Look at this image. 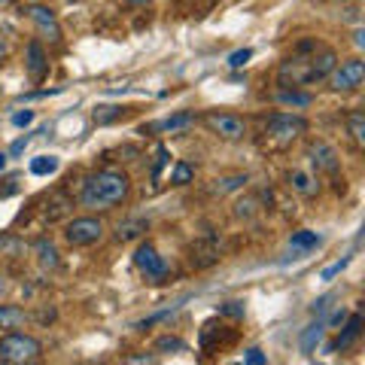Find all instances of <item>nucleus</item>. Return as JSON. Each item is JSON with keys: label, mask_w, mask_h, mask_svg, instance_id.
Returning <instances> with one entry per match:
<instances>
[{"label": "nucleus", "mask_w": 365, "mask_h": 365, "mask_svg": "<svg viewBox=\"0 0 365 365\" xmlns=\"http://www.w3.org/2000/svg\"><path fill=\"white\" fill-rule=\"evenodd\" d=\"M338 55L329 46H317L310 52H292V58H286L277 71V83L286 89H304V85L323 83L329 73L335 71Z\"/></svg>", "instance_id": "1"}, {"label": "nucleus", "mask_w": 365, "mask_h": 365, "mask_svg": "<svg viewBox=\"0 0 365 365\" xmlns=\"http://www.w3.org/2000/svg\"><path fill=\"white\" fill-rule=\"evenodd\" d=\"M131 192V180L125 171H98L89 173L83 180V192H80V204L85 210H113L116 204H122Z\"/></svg>", "instance_id": "2"}, {"label": "nucleus", "mask_w": 365, "mask_h": 365, "mask_svg": "<svg viewBox=\"0 0 365 365\" xmlns=\"http://www.w3.org/2000/svg\"><path fill=\"white\" fill-rule=\"evenodd\" d=\"M43 359V344L34 335L24 332H6L0 338V362L6 365H24V362H37Z\"/></svg>", "instance_id": "3"}, {"label": "nucleus", "mask_w": 365, "mask_h": 365, "mask_svg": "<svg viewBox=\"0 0 365 365\" xmlns=\"http://www.w3.org/2000/svg\"><path fill=\"white\" fill-rule=\"evenodd\" d=\"M304 131H308V122L301 116H292V113H271V116L265 119V134H268V141H274L277 146L292 143L295 137Z\"/></svg>", "instance_id": "4"}, {"label": "nucleus", "mask_w": 365, "mask_h": 365, "mask_svg": "<svg viewBox=\"0 0 365 365\" xmlns=\"http://www.w3.org/2000/svg\"><path fill=\"white\" fill-rule=\"evenodd\" d=\"M134 265H137V271H141L150 283H164V280H168V274H171L168 262L159 256V250H155L150 241L141 243V247L134 250Z\"/></svg>", "instance_id": "5"}, {"label": "nucleus", "mask_w": 365, "mask_h": 365, "mask_svg": "<svg viewBox=\"0 0 365 365\" xmlns=\"http://www.w3.org/2000/svg\"><path fill=\"white\" fill-rule=\"evenodd\" d=\"M103 238V222L94 220V216H80V220H71L64 225V241L71 247H92Z\"/></svg>", "instance_id": "6"}, {"label": "nucleus", "mask_w": 365, "mask_h": 365, "mask_svg": "<svg viewBox=\"0 0 365 365\" xmlns=\"http://www.w3.org/2000/svg\"><path fill=\"white\" fill-rule=\"evenodd\" d=\"M332 92H356L365 83V61L362 58H350L341 61V67L335 64V71L326 76Z\"/></svg>", "instance_id": "7"}, {"label": "nucleus", "mask_w": 365, "mask_h": 365, "mask_svg": "<svg viewBox=\"0 0 365 365\" xmlns=\"http://www.w3.org/2000/svg\"><path fill=\"white\" fill-rule=\"evenodd\" d=\"M204 125L216 137H222V141H243L247 137V122L241 116H234V113H207Z\"/></svg>", "instance_id": "8"}, {"label": "nucleus", "mask_w": 365, "mask_h": 365, "mask_svg": "<svg viewBox=\"0 0 365 365\" xmlns=\"http://www.w3.org/2000/svg\"><path fill=\"white\" fill-rule=\"evenodd\" d=\"M308 155H310V164L317 168V173H332V177H338L341 159H338V152L326 141H314V143H310L308 146Z\"/></svg>", "instance_id": "9"}, {"label": "nucleus", "mask_w": 365, "mask_h": 365, "mask_svg": "<svg viewBox=\"0 0 365 365\" xmlns=\"http://www.w3.org/2000/svg\"><path fill=\"white\" fill-rule=\"evenodd\" d=\"M28 15H31V22L37 24V31H40V37L43 40H49V43H61V24H58V19H55V13L49 10V6H31L28 10Z\"/></svg>", "instance_id": "10"}, {"label": "nucleus", "mask_w": 365, "mask_h": 365, "mask_svg": "<svg viewBox=\"0 0 365 365\" xmlns=\"http://www.w3.org/2000/svg\"><path fill=\"white\" fill-rule=\"evenodd\" d=\"M189 262H192V268H198V271L220 262V243H216V238L195 241L192 247H189Z\"/></svg>", "instance_id": "11"}, {"label": "nucleus", "mask_w": 365, "mask_h": 365, "mask_svg": "<svg viewBox=\"0 0 365 365\" xmlns=\"http://www.w3.org/2000/svg\"><path fill=\"white\" fill-rule=\"evenodd\" d=\"M24 71H28L31 80H46V73H49V55H46V49H43V43H28V49H24Z\"/></svg>", "instance_id": "12"}, {"label": "nucleus", "mask_w": 365, "mask_h": 365, "mask_svg": "<svg viewBox=\"0 0 365 365\" xmlns=\"http://www.w3.org/2000/svg\"><path fill=\"white\" fill-rule=\"evenodd\" d=\"M195 122V113L192 110H182V113H173V116H168V119H159V122H152V125H143L141 131L146 134V131H182V128H189Z\"/></svg>", "instance_id": "13"}, {"label": "nucleus", "mask_w": 365, "mask_h": 365, "mask_svg": "<svg viewBox=\"0 0 365 365\" xmlns=\"http://www.w3.org/2000/svg\"><path fill=\"white\" fill-rule=\"evenodd\" d=\"M362 335V317L359 314H353L350 320H347V326H344V332L338 335V341H332L326 347V353H335V350H350V347L356 344V338Z\"/></svg>", "instance_id": "14"}, {"label": "nucleus", "mask_w": 365, "mask_h": 365, "mask_svg": "<svg viewBox=\"0 0 365 365\" xmlns=\"http://www.w3.org/2000/svg\"><path fill=\"white\" fill-rule=\"evenodd\" d=\"M28 314H24V308L19 304H0V329L3 332H15V329H24L28 326Z\"/></svg>", "instance_id": "15"}, {"label": "nucleus", "mask_w": 365, "mask_h": 365, "mask_svg": "<svg viewBox=\"0 0 365 365\" xmlns=\"http://www.w3.org/2000/svg\"><path fill=\"white\" fill-rule=\"evenodd\" d=\"M323 238H320L317 231H295L289 238V247H292V259H304L310 253V250H317Z\"/></svg>", "instance_id": "16"}, {"label": "nucleus", "mask_w": 365, "mask_h": 365, "mask_svg": "<svg viewBox=\"0 0 365 365\" xmlns=\"http://www.w3.org/2000/svg\"><path fill=\"white\" fill-rule=\"evenodd\" d=\"M34 253H37V265L43 268V271H52V268H58L61 265V259H58V247L52 241L46 238H40L37 243H34Z\"/></svg>", "instance_id": "17"}, {"label": "nucleus", "mask_w": 365, "mask_h": 365, "mask_svg": "<svg viewBox=\"0 0 365 365\" xmlns=\"http://www.w3.org/2000/svg\"><path fill=\"white\" fill-rule=\"evenodd\" d=\"M323 335H326V320H317V323H310V326L301 332V353H304V356H314V353H317V344L323 341Z\"/></svg>", "instance_id": "18"}, {"label": "nucleus", "mask_w": 365, "mask_h": 365, "mask_svg": "<svg viewBox=\"0 0 365 365\" xmlns=\"http://www.w3.org/2000/svg\"><path fill=\"white\" fill-rule=\"evenodd\" d=\"M277 101L283 103V107H292V110H304L314 103V98H310L308 92L301 89H286V85H280V92H277Z\"/></svg>", "instance_id": "19"}, {"label": "nucleus", "mask_w": 365, "mask_h": 365, "mask_svg": "<svg viewBox=\"0 0 365 365\" xmlns=\"http://www.w3.org/2000/svg\"><path fill=\"white\" fill-rule=\"evenodd\" d=\"M150 229V222L143 220V216H134V220H125V222H119V231H116V238L125 243V241H137L141 234Z\"/></svg>", "instance_id": "20"}, {"label": "nucleus", "mask_w": 365, "mask_h": 365, "mask_svg": "<svg viewBox=\"0 0 365 365\" xmlns=\"http://www.w3.org/2000/svg\"><path fill=\"white\" fill-rule=\"evenodd\" d=\"M289 182H292L295 192L304 195V198H314V195L320 192V182H317L314 177H310V173H304V171H292Z\"/></svg>", "instance_id": "21"}, {"label": "nucleus", "mask_w": 365, "mask_h": 365, "mask_svg": "<svg viewBox=\"0 0 365 365\" xmlns=\"http://www.w3.org/2000/svg\"><path fill=\"white\" fill-rule=\"evenodd\" d=\"M347 131H350L353 143L362 150L365 146V113L362 110H350V116H347Z\"/></svg>", "instance_id": "22"}, {"label": "nucleus", "mask_w": 365, "mask_h": 365, "mask_svg": "<svg viewBox=\"0 0 365 365\" xmlns=\"http://www.w3.org/2000/svg\"><path fill=\"white\" fill-rule=\"evenodd\" d=\"M73 207V201L67 195H58V198H52L49 201V207H46V220L52 222V220H61V216H64L67 210H71Z\"/></svg>", "instance_id": "23"}, {"label": "nucleus", "mask_w": 365, "mask_h": 365, "mask_svg": "<svg viewBox=\"0 0 365 365\" xmlns=\"http://www.w3.org/2000/svg\"><path fill=\"white\" fill-rule=\"evenodd\" d=\"M195 180V168L189 162H177L173 164V173H171V182L173 186H186V182Z\"/></svg>", "instance_id": "24"}, {"label": "nucleus", "mask_w": 365, "mask_h": 365, "mask_svg": "<svg viewBox=\"0 0 365 365\" xmlns=\"http://www.w3.org/2000/svg\"><path fill=\"white\" fill-rule=\"evenodd\" d=\"M55 171H58L55 155H40V159L31 162V173H37V177H46V173H55Z\"/></svg>", "instance_id": "25"}, {"label": "nucleus", "mask_w": 365, "mask_h": 365, "mask_svg": "<svg viewBox=\"0 0 365 365\" xmlns=\"http://www.w3.org/2000/svg\"><path fill=\"white\" fill-rule=\"evenodd\" d=\"M125 116V107H98L94 110V122L98 125H110V122H116Z\"/></svg>", "instance_id": "26"}, {"label": "nucleus", "mask_w": 365, "mask_h": 365, "mask_svg": "<svg viewBox=\"0 0 365 365\" xmlns=\"http://www.w3.org/2000/svg\"><path fill=\"white\" fill-rule=\"evenodd\" d=\"M243 182H247V177H222V180H216V186H213V192L216 195H225V192H234V189H241Z\"/></svg>", "instance_id": "27"}, {"label": "nucleus", "mask_w": 365, "mask_h": 365, "mask_svg": "<svg viewBox=\"0 0 365 365\" xmlns=\"http://www.w3.org/2000/svg\"><path fill=\"white\" fill-rule=\"evenodd\" d=\"M0 253L19 256V253H24V243L19 238H13V234H0Z\"/></svg>", "instance_id": "28"}, {"label": "nucleus", "mask_w": 365, "mask_h": 365, "mask_svg": "<svg viewBox=\"0 0 365 365\" xmlns=\"http://www.w3.org/2000/svg\"><path fill=\"white\" fill-rule=\"evenodd\" d=\"M155 350H159V353L186 350V341H182V338H173V335H164V338H159V341H155Z\"/></svg>", "instance_id": "29"}, {"label": "nucleus", "mask_w": 365, "mask_h": 365, "mask_svg": "<svg viewBox=\"0 0 365 365\" xmlns=\"http://www.w3.org/2000/svg\"><path fill=\"white\" fill-rule=\"evenodd\" d=\"M250 58H253V49H238L229 55V67H243Z\"/></svg>", "instance_id": "30"}, {"label": "nucleus", "mask_w": 365, "mask_h": 365, "mask_svg": "<svg viewBox=\"0 0 365 365\" xmlns=\"http://www.w3.org/2000/svg\"><path fill=\"white\" fill-rule=\"evenodd\" d=\"M347 262H350V259H341V262H332V265H329L323 274H320V280H326V283H329V280H332V277H338V274L344 271V268H347Z\"/></svg>", "instance_id": "31"}, {"label": "nucleus", "mask_w": 365, "mask_h": 365, "mask_svg": "<svg viewBox=\"0 0 365 365\" xmlns=\"http://www.w3.org/2000/svg\"><path fill=\"white\" fill-rule=\"evenodd\" d=\"M243 362H250V365H265L268 362V356L259 350V347H250L247 353H243Z\"/></svg>", "instance_id": "32"}, {"label": "nucleus", "mask_w": 365, "mask_h": 365, "mask_svg": "<svg viewBox=\"0 0 365 365\" xmlns=\"http://www.w3.org/2000/svg\"><path fill=\"white\" fill-rule=\"evenodd\" d=\"M238 216H253L256 213V201L253 198H243V201H238V210H234Z\"/></svg>", "instance_id": "33"}, {"label": "nucleus", "mask_w": 365, "mask_h": 365, "mask_svg": "<svg viewBox=\"0 0 365 365\" xmlns=\"http://www.w3.org/2000/svg\"><path fill=\"white\" fill-rule=\"evenodd\" d=\"M220 314H229V317H243V308H241V301H225L222 308H220Z\"/></svg>", "instance_id": "34"}, {"label": "nucleus", "mask_w": 365, "mask_h": 365, "mask_svg": "<svg viewBox=\"0 0 365 365\" xmlns=\"http://www.w3.org/2000/svg\"><path fill=\"white\" fill-rule=\"evenodd\" d=\"M155 155H159V159H155V168H152V180H159V173H162V164L168 162V150H164V146H159V150H155Z\"/></svg>", "instance_id": "35"}, {"label": "nucleus", "mask_w": 365, "mask_h": 365, "mask_svg": "<svg viewBox=\"0 0 365 365\" xmlns=\"http://www.w3.org/2000/svg\"><path fill=\"white\" fill-rule=\"evenodd\" d=\"M31 122H34V113L31 110H22V113H15V116H13V125H19V128L31 125Z\"/></svg>", "instance_id": "36"}, {"label": "nucleus", "mask_w": 365, "mask_h": 365, "mask_svg": "<svg viewBox=\"0 0 365 365\" xmlns=\"http://www.w3.org/2000/svg\"><path fill=\"white\" fill-rule=\"evenodd\" d=\"M332 299H335L332 292H329V295H323V299H317V301H314V308H310V310H314V314H323V310L329 308V301H332Z\"/></svg>", "instance_id": "37"}, {"label": "nucleus", "mask_w": 365, "mask_h": 365, "mask_svg": "<svg viewBox=\"0 0 365 365\" xmlns=\"http://www.w3.org/2000/svg\"><path fill=\"white\" fill-rule=\"evenodd\" d=\"M24 146H28V137H19V141H15L13 146H10V155L15 159V155H22L24 152Z\"/></svg>", "instance_id": "38"}, {"label": "nucleus", "mask_w": 365, "mask_h": 365, "mask_svg": "<svg viewBox=\"0 0 365 365\" xmlns=\"http://www.w3.org/2000/svg\"><path fill=\"white\" fill-rule=\"evenodd\" d=\"M344 320H347V310L341 308V310H338V314H335L332 320H326V326H341V323H344Z\"/></svg>", "instance_id": "39"}, {"label": "nucleus", "mask_w": 365, "mask_h": 365, "mask_svg": "<svg viewBox=\"0 0 365 365\" xmlns=\"http://www.w3.org/2000/svg\"><path fill=\"white\" fill-rule=\"evenodd\" d=\"M6 292H10V280H6V277L3 274H0V299H3V295Z\"/></svg>", "instance_id": "40"}, {"label": "nucleus", "mask_w": 365, "mask_h": 365, "mask_svg": "<svg viewBox=\"0 0 365 365\" xmlns=\"http://www.w3.org/2000/svg\"><path fill=\"white\" fill-rule=\"evenodd\" d=\"M6 159H10V155H6V152H0V171L6 168Z\"/></svg>", "instance_id": "41"}, {"label": "nucleus", "mask_w": 365, "mask_h": 365, "mask_svg": "<svg viewBox=\"0 0 365 365\" xmlns=\"http://www.w3.org/2000/svg\"><path fill=\"white\" fill-rule=\"evenodd\" d=\"M125 3H131V6H143V3H150V0H125Z\"/></svg>", "instance_id": "42"}, {"label": "nucleus", "mask_w": 365, "mask_h": 365, "mask_svg": "<svg viewBox=\"0 0 365 365\" xmlns=\"http://www.w3.org/2000/svg\"><path fill=\"white\" fill-rule=\"evenodd\" d=\"M6 52H10L6 49V43H0V58H6Z\"/></svg>", "instance_id": "43"}, {"label": "nucleus", "mask_w": 365, "mask_h": 365, "mask_svg": "<svg viewBox=\"0 0 365 365\" xmlns=\"http://www.w3.org/2000/svg\"><path fill=\"white\" fill-rule=\"evenodd\" d=\"M71 3H83V0H71Z\"/></svg>", "instance_id": "44"}]
</instances>
